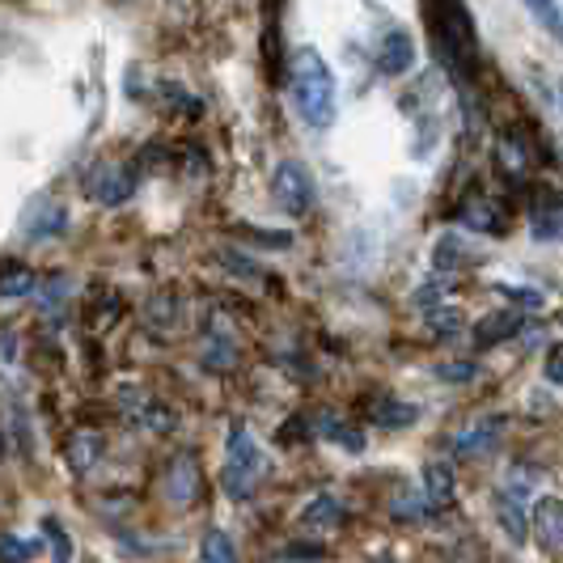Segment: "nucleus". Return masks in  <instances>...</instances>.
I'll list each match as a JSON object with an SVG mask.
<instances>
[{"label": "nucleus", "mask_w": 563, "mask_h": 563, "mask_svg": "<svg viewBox=\"0 0 563 563\" xmlns=\"http://www.w3.org/2000/svg\"><path fill=\"white\" fill-rule=\"evenodd\" d=\"M288 98H292L297 114L310 123L313 132H327L335 123V73H331V64L318 56L313 47H301L292 56V64H288Z\"/></svg>", "instance_id": "obj_1"}, {"label": "nucleus", "mask_w": 563, "mask_h": 563, "mask_svg": "<svg viewBox=\"0 0 563 563\" xmlns=\"http://www.w3.org/2000/svg\"><path fill=\"white\" fill-rule=\"evenodd\" d=\"M263 475H267L263 450L254 445V437L242 423H233L225 437V492L233 500H251L254 487L263 483Z\"/></svg>", "instance_id": "obj_2"}, {"label": "nucleus", "mask_w": 563, "mask_h": 563, "mask_svg": "<svg viewBox=\"0 0 563 563\" xmlns=\"http://www.w3.org/2000/svg\"><path fill=\"white\" fill-rule=\"evenodd\" d=\"M272 196H276V203H280L288 217H297V221H301V217L313 208V196H318V191H313L310 169L301 166V162H292V157L280 162L276 174H272Z\"/></svg>", "instance_id": "obj_3"}, {"label": "nucleus", "mask_w": 563, "mask_h": 563, "mask_svg": "<svg viewBox=\"0 0 563 563\" xmlns=\"http://www.w3.org/2000/svg\"><path fill=\"white\" fill-rule=\"evenodd\" d=\"M411 64H416V38L407 30H386L377 43V68L386 77H402L411 73Z\"/></svg>", "instance_id": "obj_4"}, {"label": "nucleus", "mask_w": 563, "mask_h": 563, "mask_svg": "<svg viewBox=\"0 0 563 563\" xmlns=\"http://www.w3.org/2000/svg\"><path fill=\"white\" fill-rule=\"evenodd\" d=\"M530 530L547 551H560L563 547V500L560 496H547L530 508Z\"/></svg>", "instance_id": "obj_5"}, {"label": "nucleus", "mask_w": 563, "mask_h": 563, "mask_svg": "<svg viewBox=\"0 0 563 563\" xmlns=\"http://www.w3.org/2000/svg\"><path fill=\"white\" fill-rule=\"evenodd\" d=\"M453 505V466L450 462H428L423 466V512H441Z\"/></svg>", "instance_id": "obj_6"}, {"label": "nucleus", "mask_w": 563, "mask_h": 563, "mask_svg": "<svg viewBox=\"0 0 563 563\" xmlns=\"http://www.w3.org/2000/svg\"><path fill=\"white\" fill-rule=\"evenodd\" d=\"M166 492H169V500H174V505H191V500L199 496V471L187 462V457H178V462L169 466Z\"/></svg>", "instance_id": "obj_7"}, {"label": "nucleus", "mask_w": 563, "mask_h": 563, "mask_svg": "<svg viewBox=\"0 0 563 563\" xmlns=\"http://www.w3.org/2000/svg\"><path fill=\"white\" fill-rule=\"evenodd\" d=\"M496 517L508 526V534L521 542L526 530H530V500H521L517 492H500L496 496Z\"/></svg>", "instance_id": "obj_8"}, {"label": "nucleus", "mask_w": 563, "mask_h": 563, "mask_svg": "<svg viewBox=\"0 0 563 563\" xmlns=\"http://www.w3.org/2000/svg\"><path fill=\"white\" fill-rule=\"evenodd\" d=\"M38 292V280L34 272L22 267V263H4L0 267V301H22V297H34Z\"/></svg>", "instance_id": "obj_9"}, {"label": "nucleus", "mask_w": 563, "mask_h": 563, "mask_svg": "<svg viewBox=\"0 0 563 563\" xmlns=\"http://www.w3.org/2000/svg\"><path fill=\"white\" fill-rule=\"evenodd\" d=\"M119 402H123V411H128L136 423H144V428H169V423H174V416H169L166 407H157L153 398L128 395V390H123V395H119Z\"/></svg>", "instance_id": "obj_10"}, {"label": "nucleus", "mask_w": 563, "mask_h": 563, "mask_svg": "<svg viewBox=\"0 0 563 563\" xmlns=\"http://www.w3.org/2000/svg\"><path fill=\"white\" fill-rule=\"evenodd\" d=\"M416 420H420V411L411 402H398V398H382L373 407V423L377 428H411Z\"/></svg>", "instance_id": "obj_11"}, {"label": "nucleus", "mask_w": 563, "mask_h": 563, "mask_svg": "<svg viewBox=\"0 0 563 563\" xmlns=\"http://www.w3.org/2000/svg\"><path fill=\"white\" fill-rule=\"evenodd\" d=\"M26 229L30 238H56L59 229H64V208H56V203H34V212L26 217Z\"/></svg>", "instance_id": "obj_12"}, {"label": "nucleus", "mask_w": 563, "mask_h": 563, "mask_svg": "<svg viewBox=\"0 0 563 563\" xmlns=\"http://www.w3.org/2000/svg\"><path fill=\"white\" fill-rule=\"evenodd\" d=\"M521 4L534 13L538 26L547 30L551 38H560V43H563V4H560V0H521Z\"/></svg>", "instance_id": "obj_13"}, {"label": "nucleus", "mask_w": 563, "mask_h": 563, "mask_svg": "<svg viewBox=\"0 0 563 563\" xmlns=\"http://www.w3.org/2000/svg\"><path fill=\"white\" fill-rule=\"evenodd\" d=\"M199 560L229 563V560H238V547H233V538H229L225 530H208V534H203V547H199Z\"/></svg>", "instance_id": "obj_14"}, {"label": "nucleus", "mask_w": 563, "mask_h": 563, "mask_svg": "<svg viewBox=\"0 0 563 563\" xmlns=\"http://www.w3.org/2000/svg\"><path fill=\"white\" fill-rule=\"evenodd\" d=\"M339 517H343V508H339L335 496H318V500L306 508V521H310V526H331Z\"/></svg>", "instance_id": "obj_15"}, {"label": "nucleus", "mask_w": 563, "mask_h": 563, "mask_svg": "<svg viewBox=\"0 0 563 563\" xmlns=\"http://www.w3.org/2000/svg\"><path fill=\"white\" fill-rule=\"evenodd\" d=\"M496 423H500V420H483L479 428H471L475 437H462V441H457V450H462V453H479V450H487V445H492V437H496V432H492Z\"/></svg>", "instance_id": "obj_16"}, {"label": "nucleus", "mask_w": 563, "mask_h": 563, "mask_svg": "<svg viewBox=\"0 0 563 563\" xmlns=\"http://www.w3.org/2000/svg\"><path fill=\"white\" fill-rule=\"evenodd\" d=\"M34 555H38V547L26 542V538H13V534L0 538V560H34Z\"/></svg>", "instance_id": "obj_17"}, {"label": "nucleus", "mask_w": 563, "mask_h": 563, "mask_svg": "<svg viewBox=\"0 0 563 563\" xmlns=\"http://www.w3.org/2000/svg\"><path fill=\"white\" fill-rule=\"evenodd\" d=\"M98 457V437H89L81 432L77 441H73V462H77V471H89V462Z\"/></svg>", "instance_id": "obj_18"}, {"label": "nucleus", "mask_w": 563, "mask_h": 563, "mask_svg": "<svg viewBox=\"0 0 563 563\" xmlns=\"http://www.w3.org/2000/svg\"><path fill=\"white\" fill-rule=\"evenodd\" d=\"M327 555V547H318V542H288L280 547V560H322Z\"/></svg>", "instance_id": "obj_19"}, {"label": "nucleus", "mask_w": 563, "mask_h": 563, "mask_svg": "<svg viewBox=\"0 0 563 563\" xmlns=\"http://www.w3.org/2000/svg\"><path fill=\"white\" fill-rule=\"evenodd\" d=\"M43 530H47V538H52V547H56L59 560H68V555H73V547H68V534H64V526L47 517V521H43Z\"/></svg>", "instance_id": "obj_20"}, {"label": "nucleus", "mask_w": 563, "mask_h": 563, "mask_svg": "<svg viewBox=\"0 0 563 563\" xmlns=\"http://www.w3.org/2000/svg\"><path fill=\"white\" fill-rule=\"evenodd\" d=\"M547 377H551L555 386H563V343L547 352Z\"/></svg>", "instance_id": "obj_21"}]
</instances>
